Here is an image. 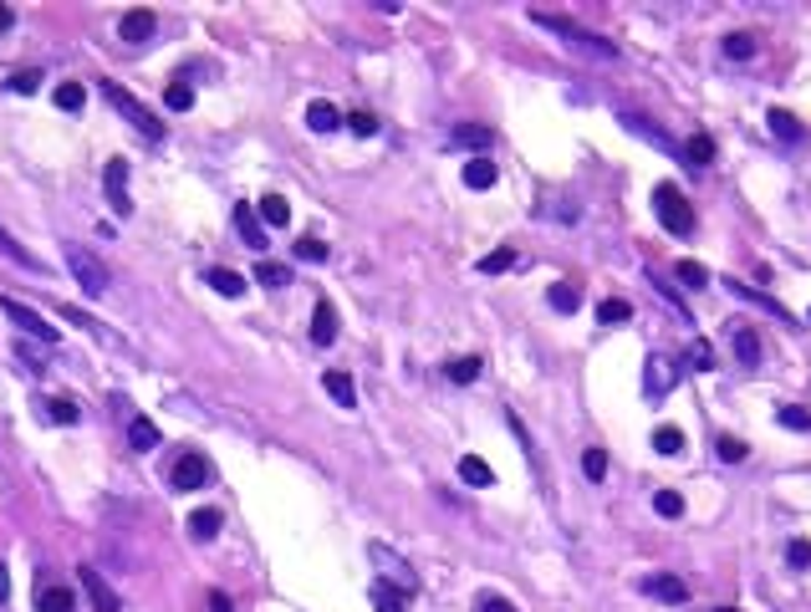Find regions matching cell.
Listing matches in <instances>:
<instances>
[{"mask_svg": "<svg viewBox=\"0 0 811 612\" xmlns=\"http://www.w3.org/2000/svg\"><path fill=\"white\" fill-rule=\"evenodd\" d=\"M209 612H235V608H230V597L225 592H209Z\"/></svg>", "mask_w": 811, "mask_h": 612, "instance_id": "cell-55", "label": "cell"}, {"mask_svg": "<svg viewBox=\"0 0 811 612\" xmlns=\"http://www.w3.org/2000/svg\"><path fill=\"white\" fill-rule=\"evenodd\" d=\"M704 612H740V608H704Z\"/></svg>", "mask_w": 811, "mask_h": 612, "instance_id": "cell-58", "label": "cell"}, {"mask_svg": "<svg viewBox=\"0 0 811 612\" xmlns=\"http://www.w3.org/2000/svg\"><path fill=\"white\" fill-rule=\"evenodd\" d=\"M725 291H730L735 301H750V306H755V312H765V316H776V322H791V312H786V306H780L776 297H765V291H755V286H745V281H725Z\"/></svg>", "mask_w": 811, "mask_h": 612, "instance_id": "cell-11", "label": "cell"}, {"mask_svg": "<svg viewBox=\"0 0 811 612\" xmlns=\"http://www.w3.org/2000/svg\"><path fill=\"white\" fill-rule=\"evenodd\" d=\"M653 449H658V455H679V449H684V434H679V429H658V434H653Z\"/></svg>", "mask_w": 811, "mask_h": 612, "instance_id": "cell-47", "label": "cell"}, {"mask_svg": "<svg viewBox=\"0 0 811 612\" xmlns=\"http://www.w3.org/2000/svg\"><path fill=\"white\" fill-rule=\"evenodd\" d=\"M102 194L118 215H133V200H128V164L123 158H108V169H102Z\"/></svg>", "mask_w": 811, "mask_h": 612, "instance_id": "cell-9", "label": "cell"}, {"mask_svg": "<svg viewBox=\"0 0 811 612\" xmlns=\"http://www.w3.org/2000/svg\"><path fill=\"white\" fill-rule=\"evenodd\" d=\"M643 592H648L653 602H668V608H679V602H689V587H684V577H674V572H653V577H643Z\"/></svg>", "mask_w": 811, "mask_h": 612, "instance_id": "cell-10", "label": "cell"}, {"mask_svg": "<svg viewBox=\"0 0 811 612\" xmlns=\"http://www.w3.org/2000/svg\"><path fill=\"white\" fill-rule=\"evenodd\" d=\"M551 215H557V220H567V225H572L577 215H582V204H577V200H551Z\"/></svg>", "mask_w": 811, "mask_h": 612, "instance_id": "cell-54", "label": "cell"}, {"mask_svg": "<svg viewBox=\"0 0 811 612\" xmlns=\"http://www.w3.org/2000/svg\"><path fill=\"white\" fill-rule=\"evenodd\" d=\"M102 97H108L112 108H118V118H128V123L138 128L148 143H163V118H159V112H148L138 97L128 93V87H118L112 77H102Z\"/></svg>", "mask_w": 811, "mask_h": 612, "instance_id": "cell-2", "label": "cell"}, {"mask_svg": "<svg viewBox=\"0 0 811 612\" xmlns=\"http://www.w3.org/2000/svg\"><path fill=\"white\" fill-rule=\"evenodd\" d=\"M531 21H536L541 31H557L561 41H572V47H582V51H587V57H597V62H618V47H613L607 36H597V31H582L577 21L557 16V11H531Z\"/></svg>", "mask_w": 811, "mask_h": 612, "instance_id": "cell-1", "label": "cell"}, {"mask_svg": "<svg viewBox=\"0 0 811 612\" xmlns=\"http://www.w3.org/2000/svg\"><path fill=\"white\" fill-rule=\"evenodd\" d=\"M11 26H16V11H11V5H0V31H11Z\"/></svg>", "mask_w": 811, "mask_h": 612, "instance_id": "cell-56", "label": "cell"}, {"mask_svg": "<svg viewBox=\"0 0 811 612\" xmlns=\"http://www.w3.org/2000/svg\"><path fill=\"white\" fill-rule=\"evenodd\" d=\"M475 612H516V608H510V602H506V597H500V592H480Z\"/></svg>", "mask_w": 811, "mask_h": 612, "instance_id": "cell-52", "label": "cell"}, {"mask_svg": "<svg viewBox=\"0 0 811 612\" xmlns=\"http://www.w3.org/2000/svg\"><path fill=\"white\" fill-rule=\"evenodd\" d=\"M674 383H679V368H674L664 352H653V358L643 362V393H648L653 404H664L668 393H674Z\"/></svg>", "mask_w": 811, "mask_h": 612, "instance_id": "cell-8", "label": "cell"}, {"mask_svg": "<svg viewBox=\"0 0 811 612\" xmlns=\"http://www.w3.org/2000/svg\"><path fill=\"white\" fill-rule=\"evenodd\" d=\"M128 444H133L138 455H148V449L159 444V429H154V419H133V424H128Z\"/></svg>", "mask_w": 811, "mask_h": 612, "instance_id": "cell-29", "label": "cell"}, {"mask_svg": "<svg viewBox=\"0 0 811 612\" xmlns=\"http://www.w3.org/2000/svg\"><path fill=\"white\" fill-rule=\"evenodd\" d=\"M730 342H735L740 368H761V337H755L750 327H735V322H730Z\"/></svg>", "mask_w": 811, "mask_h": 612, "instance_id": "cell-17", "label": "cell"}, {"mask_svg": "<svg viewBox=\"0 0 811 612\" xmlns=\"http://www.w3.org/2000/svg\"><path fill=\"white\" fill-rule=\"evenodd\" d=\"M205 281H209V291H220V297H245V276H235V271H205Z\"/></svg>", "mask_w": 811, "mask_h": 612, "instance_id": "cell-27", "label": "cell"}, {"mask_svg": "<svg viewBox=\"0 0 811 612\" xmlns=\"http://www.w3.org/2000/svg\"><path fill=\"white\" fill-rule=\"evenodd\" d=\"M464 184H470V189H495V184H500V173H495L490 158L480 154V158H470V164H464Z\"/></svg>", "mask_w": 811, "mask_h": 612, "instance_id": "cell-22", "label": "cell"}, {"mask_svg": "<svg viewBox=\"0 0 811 612\" xmlns=\"http://www.w3.org/2000/svg\"><path fill=\"white\" fill-rule=\"evenodd\" d=\"M235 235L251 245V251H266V225H260V215H255L251 204H235Z\"/></svg>", "mask_w": 811, "mask_h": 612, "instance_id": "cell-14", "label": "cell"}, {"mask_svg": "<svg viewBox=\"0 0 811 612\" xmlns=\"http://www.w3.org/2000/svg\"><path fill=\"white\" fill-rule=\"evenodd\" d=\"M51 97H57V108H62V112H82V102H87V87H82V82H62Z\"/></svg>", "mask_w": 811, "mask_h": 612, "instance_id": "cell-36", "label": "cell"}, {"mask_svg": "<svg viewBox=\"0 0 811 612\" xmlns=\"http://www.w3.org/2000/svg\"><path fill=\"white\" fill-rule=\"evenodd\" d=\"M684 164H715V138L710 133H694L684 148Z\"/></svg>", "mask_w": 811, "mask_h": 612, "instance_id": "cell-37", "label": "cell"}, {"mask_svg": "<svg viewBox=\"0 0 811 612\" xmlns=\"http://www.w3.org/2000/svg\"><path fill=\"white\" fill-rule=\"evenodd\" d=\"M582 475H587V480H607V455L603 449H587V455H582Z\"/></svg>", "mask_w": 811, "mask_h": 612, "instance_id": "cell-49", "label": "cell"}, {"mask_svg": "<svg viewBox=\"0 0 811 612\" xmlns=\"http://www.w3.org/2000/svg\"><path fill=\"white\" fill-rule=\"evenodd\" d=\"M510 266H516V251H510V245H500V251H490L485 261H480V271H485V276H506Z\"/></svg>", "mask_w": 811, "mask_h": 612, "instance_id": "cell-41", "label": "cell"}, {"mask_svg": "<svg viewBox=\"0 0 811 612\" xmlns=\"http://www.w3.org/2000/svg\"><path fill=\"white\" fill-rule=\"evenodd\" d=\"M11 597V572H5V562H0V602Z\"/></svg>", "mask_w": 811, "mask_h": 612, "instance_id": "cell-57", "label": "cell"}, {"mask_svg": "<svg viewBox=\"0 0 811 612\" xmlns=\"http://www.w3.org/2000/svg\"><path fill=\"white\" fill-rule=\"evenodd\" d=\"M765 128H771L776 138H786V143H807V123H801V118H791L786 108H771V112H765Z\"/></svg>", "mask_w": 811, "mask_h": 612, "instance_id": "cell-15", "label": "cell"}, {"mask_svg": "<svg viewBox=\"0 0 811 612\" xmlns=\"http://www.w3.org/2000/svg\"><path fill=\"white\" fill-rule=\"evenodd\" d=\"M367 551H373V562H378L383 572H388V577H398V587H403V592L414 597V587H419V581H414V572H409L403 562H393V551H388V546H367Z\"/></svg>", "mask_w": 811, "mask_h": 612, "instance_id": "cell-20", "label": "cell"}, {"mask_svg": "<svg viewBox=\"0 0 811 612\" xmlns=\"http://www.w3.org/2000/svg\"><path fill=\"white\" fill-rule=\"evenodd\" d=\"M337 123H342V112H337L332 102H306V128H312V133H332Z\"/></svg>", "mask_w": 811, "mask_h": 612, "instance_id": "cell-24", "label": "cell"}, {"mask_svg": "<svg viewBox=\"0 0 811 612\" xmlns=\"http://www.w3.org/2000/svg\"><path fill=\"white\" fill-rule=\"evenodd\" d=\"M255 281L266 286V291H281V286H291V266L286 261H260V266H255Z\"/></svg>", "mask_w": 811, "mask_h": 612, "instance_id": "cell-25", "label": "cell"}, {"mask_svg": "<svg viewBox=\"0 0 811 612\" xmlns=\"http://www.w3.org/2000/svg\"><path fill=\"white\" fill-rule=\"evenodd\" d=\"M296 261H327V245L317 235H302L296 240Z\"/></svg>", "mask_w": 811, "mask_h": 612, "instance_id": "cell-50", "label": "cell"}, {"mask_svg": "<svg viewBox=\"0 0 811 612\" xmlns=\"http://www.w3.org/2000/svg\"><path fill=\"white\" fill-rule=\"evenodd\" d=\"M190 536H194V541L220 536V510H194V516H190Z\"/></svg>", "mask_w": 811, "mask_h": 612, "instance_id": "cell-35", "label": "cell"}, {"mask_svg": "<svg viewBox=\"0 0 811 612\" xmlns=\"http://www.w3.org/2000/svg\"><path fill=\"white\" fill-rule=\"evenodd\" d=\"M0 255H11V261H16L21 271H41V261H36V255L26 251L21 240H11V235H5V230H0Z\"/></svg>", "mask_w": 811, "mask_h": 612, "instance_id": "cell-33", "label": "cell"}, {"mask_svg": "<svg viewBox=\"0 0 811 612\" xmlns=\"http://www.w3.org/2000/svg\"><path fill=\"white\" fill-rule=\"evenodd\" d=\"M786 562H791L796 572H807V566H811V541H801V536H796L791 546H786Z\"/></svg>", "mask_w": 811, "mask_h": 612, "instance_id": "cell-51", "label": "cell"}, {"mask_svg": "<svg viewBox=\"0 0 811 612\" xmlns=\"http://www.w3.org/2000/svg\"><path fill=\"white\" fill-rule=\"evenodd\" d=\"M546 301H551V306H557V312H577V286L572 281H551V291H546Z\"/></svg>", "mask_w": 811, "mask_h": 612, "instance_id": "cell-39", "label": "cell"}, {"mask_svg": "<svg viewBox=\"0 0 811 612\" xmlns=\"http://www.w3.org/2000/svg\"><path fill=\"white\" fill-rule=\"evenodd\" d=\"M41 87V72H16L11 77V93H36Z\"/></svg>", "mask_w": 811, "mask_h": 612, "instance_id": "cell-53", "label": "cell"}, {"mask_svg": "<svg viewBox=\"0 0 811 612\" xmlns=\"http://www.w3.org/2000/svg\"><path fill=\"white\" fill-rule=\"evenodd\" d=\"M689 368H694V373H710V368H715V352H710V342H704V337H694V347H689Z\"/></svg>", "mask_w": 811, "mask_h": 612, "instance_id": "cell-45", "label": "cell"}, {"mask_svg": "<svg viewBox=\"0 0 811 612\" xmlns=\"http://www.w3.org/2000/svg\"><path fill=\"white\" fill-rule=\"evenodd\" d=\"M322 388L332 393V404H337V408H357V388H352V377H348V373H337V368H332V373L322 377Z\"/></svg>", "mask_w": 811, "mask_h": 612, "instance_id": "cell-21", "label": "cell"}, {"mask_svg": "<svg viewBox=\"0 0 811 612\" xmlns=\"http://www.w3.org/2000/svg\"><path fill=\"white\" fill-rule=\"evenodd\" d=\"M163 108H174V112H190V108H194V93H190V82H184V77L169 82V93H163Z\"/></svg>", "mask_w": 811, "mask_h": 612, "instance_id": "cell-40", "label": "cell"}, {"mask_svg": "<svg viewBox=\"0 0 811 612\" xmlns=\"http://www.w3.org/2000/svg\"><path fill=\"white\" fill-rule=\"evenodd\" d=\"M77 608V592H66V587H41V581H36V612H72Z\"/></svg>", "mask_w": 811, "mask_h": 612, "instance_id": "cell-18", "label": "cell"}, {"mask_svg": "<svg viewBox=\"0 0 811 612\" xmlns=\"http://www.w3.org/2000/svg\"><path fill=\"white\" fill-rule=\"evenodd\" d=\"M653 215H658V225H664L668 235H694V204L684 200V189L679 184H658L653 189Z\"/></svg>", "mask_w": 811, "mask_h": 612, "instance_id": "cell-3", "label": "cell"}, {"mask_svg": "<svg viewBox=\"0 0 811 612\" xmlns=\"http://www.w3.org/2000/svg\"><path fill=\"white\" fill-rule=\"evenodd\" d=\"M480 368H485L480 358H454V362L445 368V373H449V383H475V377H480Z\"/></svg>", "mask_w": 811, "mask_h": 612, "instance_id": "cell-42", "label": "cell"}, {"mask_svg": "<svg viewBox=\"0 0 811 612\" xmlns=\"http://www.w3.org/2000/svg\"><path fill=\"white\" fill-rule=\"evenodd\" d=\"M312 342H317V347H332L337 342V306H332V301H317V312H312Z\"/></svg>", "mask_w": 811, "mask_h": 612, "instance_id": "cell-16", "label": "cell"}, {"mask_svg": "<svg viewBox=\"0 0 811 612\" xmlns=\"http://www.w3.org/2000/svg\"><path fill=\"white\" fill-rule=\"evenodd\" d=\"M82 592H87V602H93L97 612H118V608H123V602H118V592L102 581V572H97V566H82Z\"/></svg>", "mask_w": 811, "mask_h": 612, "instance_id": "cell-13", "label": "cell"}, {"mask_svg": "<svg viewBox=\"0 0 811 612\" xmlns=\"http://www.w3.org/2000/svg\"><path fill=\"white\" fill-rule=\"evenodd\" d=\"M36 413L51 424H77V404H66V398H36Z\"/></svg>", "mask_w": 811, "mask_h": 612, "instance_id": "cell-26", "label": "cell"}, {"mask_svg": "<svg viewBox=\"0 0 811 612\" xmlns=\"http://www.w3.org/2000/svg\"><path fill=\"white\" fill-rule=\"evenodd\" d=\"M674 276H679L684 286H694V291H700V286H710V271L694 266V261H679V271H674Z\"/></svg>", "mask_w": 811, "mask_h": 612, "instance_id": "cell-48", "label": "cell"}, {"mask_svg": "<svg viewBox=\"0 0 811 612\" xmlns=\"http://www.w3.org/2000/svg\"><path fill=\"white\" fill-rule=\"evenodd\" d=\"M367 602L378 612H403L409 608V592H398L393 581H373V587H367Z\"/></svg>", "mask_w": 811, "mask_h": 612, "instance_id": "cell-19", "label": "cell"}, {"mask_svg": "<svg viewBox=\"0 0 811 612\" xmlns=\"http://www.w3.org/2000/svg\"><path fill=\"white\" fill-rule=\"evenodd\" d=\"M154 31H159V16H154L148 5H133V11L118 16V36H123V41H148Z\"/></svg>", "mask_w": 811, "mask_h": 612, "instance_id": "cell-12", "label": "cell"}, {"mask_svg": "<svg viewBox=\"0 0 811 612\" xmlns=\"http://www.w3.org/2000/svg\"><path fill=\"white\" fill-rule=\"evenodd\" d=\"M725 57H730V62H750V57H755V36H750V31H730V36H725Z\"/></svg>", "mask_w": 811, "mask_h": 612, "instance_id": "cell-34", "label": "cell"}, {"mask_svg": "<svg viewBox=\"0 0 811 612\" xmlns=\"http://www.w3.org/2000/svg\"><path fill=\"white\" fill-rule=\"evenodd\" d=\"M622 128H628V133H638V138L648 143V148H658V154L684 158V148L668 138V128H664V123H653V118H643V112H622Z\"/></svg>", "mask_w": 811, "mask_h": 612, "instance_id": "cell-7", "label": "cell"}, {"mask_svg": "<svg viewBox=\"0 0 811 612\" xmlns=\"http://www.w3.org/2000/svg\"><path fill=\"white\" fill-rule=\"evenodd\" d=\"M715 455L725 459V465H740V459L750 455V444H745V439H730V434H719V439H715Z\"/></svg>", "mask_w": 811, "mask_h": 612, "instance_id": "cell-43", "label": "cell"}, {"mask_svg": "<svg viewBox=\"0 0 811 612\" xmlns=\"http://www.w3.org/2000/svg\"><path fill=\"white\" fill-rule=\"evenodd\" d=\"M0 312L11 316V322H16V327L26 332V337H36V342L57 347V327H51V322H47V316H41V312H31L26 301H16V297H0Z\"/></svg>", "mask_w": 811, "mask_h": 612, "instance_id": "cell-5", "label": "cell"}, {"mask_svg": "<svg viewBox=\"0 0 811 612\" xmlns=\"http://www.w3.org/2000/svg\"><path fill=\"white\" fill-rule=\"evenodd\" d=\"M66 266H72V276H77V286L87 291V297H102V291L112 286V276L102 271V261L87 255L82 245H66Z\"/></svg>", "mask_w": 811, "mask_h": 612, "instance_id": "cell-4", "label": "cell"}, {"mask_svg": "<svg viewBox=\"0 0 811 612\" xmlns=\"http://www.w3.org/2000/svg\"><path fill=\"white\" fill-rule=\"evenodd\" d=\"M597 322H603V327H622V322H633V306L622 297H607L603 306H597Z\"/></svg>", "mask_w": 811, "mask_h": 612, "instance_id": "cell-30", "label": "cell"}, {"mask_svg": "<svg viewBox=\"0 0 811 612\" xmlns=\"http://www.w3.org/2000/svg\"><path fill=\"white\" fill-rule=\"evenodd\" d=\"M255 215H260V220H266V225H286V220H291V204H286V194H266Z\"/></svg>", "mask_w": 811, "mask_h": 612, "instance_id": "cell-32", "label": "cell"}, {"mask_svg": "<svg viewBox=\"0 0 811 612\" xmlns=\"http://www.w3.org/2000/svg\"><path fill=\"white\" fill-rule=\"evenodd\" d=\"M648 281H653V291H658V297H664L668 306H674V316H679V322H694V312H689L684 301H679V291H674V286H668V281H658V276H648Z\"/></svg>", "mask_w": 811, "mask_h": 612, "instance_id": "cell-44", "label": "cell"}, {"mask_svg": "<svg viewBox=\"0 0 811 612\" xmlns=\"http://www.w3.org/2000/svg\"><path fill=\"white\" fill-rule=\"evenodd\" d=\"M776 424L796 429V434H811V408H801V404H780V408H776Z\"/></svg>", "mask_w": 811, "mask_h": 612, "instance_id": "cell-31", "label": "cell"}, {"mask_svg": "<svg viewBox=\"0 0 811 612\" xmlns=\"http://www.w3.org/2000/svg\"><path fill=\"white\" fill-rule=\"evenodd\" d=\"M449 143H464V148H475V158H480V148H490V128H475V123H464V128H449Z\"/></svg>", "mask_w": 811, "mask_h": 612, "instance_id": "cell-28", "label": "cell"}, {"mask_svg": "<svg viewBox=\"0 0 811 612\" xmlns=\"http://www.w3.org/2000/svg\"><path fill=\"white\" fill-rule=\"evenodd\" d=\"M348 128L357 133V138H373V133H378V118H373L367 108H357V112H348Z\"/></svg>", "mask_w": 811, "mask_h": 612, "instance_id": "cell-46", "label": "cell"}, {"mask_svg": "<svg viewBox=\"0 0 811 612\" xmlns=\"http://www.w3.org/2000/svg\"><path fill=\"white\" fill-rule=\"evenodd\" d=\"M653 510L664 520H679L684 516V495H679V490H658V495H653Z\"/></svg>", "mask_w": 811, "mask_h": 612, "instance_id": "cell-38", "label": "cell"}, {"mask_svg": "<svg viewBox=\"0 0 811 612\" xmlns=\"http://www.w3.org/2000/svg\"><path fill=\"white\" fill-rule=\"evenodd\" d=\"M460 480H464V485H475V490H485V485H495V470L480 455H464L460 459Z\"/></svg>", "mask_w": 811, "mask_h": 612, "instance_id": "cell-23", "label": "cell"}, {"mask_svg": "<svg viewBox=\"0 0 811 612\" xmlns=\"http://www.w3.org/2000/svg\"><path fill=\"white\" fill-rule=\"evenodd\" d=\"M209 480H215V465H209L205 455H184L169 470V490H179V495H190V490H205Z\"/></svg>", "mask_w": 811, "mask_h": 612, "instance_id": "cell-6", "label": "cell"}]
</instances>
